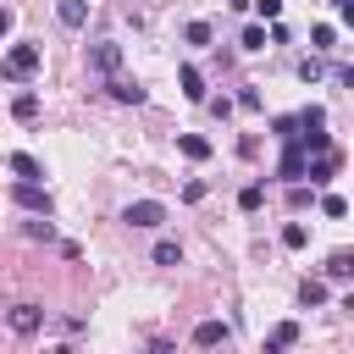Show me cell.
Masks as SVG:
<instances>
[{
    "mask_svg": "<svg viewBox=\"0 0 354 354\" xmlns=\"http://www.w3.org/2000/svg\"><path fill=\"white\" fill-rule=\"evenodd\" d=\"M39 44H11L6 55H0V77H11V83H28L33 72H39Z\"/></svg>",
    "mask_w": 354,
    "mask_h": 354,
    "instance_id": "obj_1",
    "label": "cell"
},
{
    "mask_svg": "<svg viewBox=\"0 0 354 354\" xmlns=\"http://www.w3.org/2000/svg\"><path fill=\"white\" fill-rule=\"evenodd\" d=\"M122 221H127V227H160V221H166V205H160V199H133V205L122 210Z\"/></svg>",
    "mask_w": 354,
    "mask_h": 354,
    "instance_id": "obj_2",
    "label": "cell"
},
{
    "mask_svg": "<svg viewBox=\"0 0 354 354\" xmlns=\"http://www.w3.org/2000/svg\"><path fill=\"white\" fill-rule=\"evenodd\" d=\"M17 205H22L28 216H50V194H44L39 183H17Z\"/></svg>",
    "mask_w": 354,
    "mask_h": 354,
    "instance_id": "obj_3",
    "label": "cell"
},
{
    "mask_svg": "<svg viewBox=\"0 0 354 354\" xmlns=\"http://www.w3.org/2000/svg\"><path fill=\"white\" fill-rule=\"evenodd\" d=\"M39 326H44V310H39V304H17V310H11V332H17V337H33Z\"/></svg>",
    "mask_w": 354,
    "mask_h": 354,
    "instance_id": "obj_4",
    "label": "cell"
},
{
    "mask_svg": "<svg viewBox=\"0 0 354 354\" xmlns=\"http://www.w3.org/2000/svg\"><path fill=\"white\" fill-rule=\"evenodd\" d=\"M299 343V321H277L271 332H266V354H288Z\"/></svg>",
    "mask_w": 354,
    "mask_h": 354,
    "instance_id": "obj_5",
    "label": "cell"
},
{
    "mask_svg": "<svg viewBox=\"0 0 354 354\" xmlns=\"http://www.w3.org/2000/svg\"><path fill=\"white\" fill-rule=\"evenodd\" d=\"M88 66H94V72H116V66H122V44H111V39H100V44L88 50Z\"/></svg>",
    "mask_w": 354,
    "mask_h": 354,
    "instance_id": "obj_6",
    "label": "cell"
},
{
    "mask_svg": "<svg viewBox=\"0 0 354 354\" xmlns=\"http://www.w3.org/2000/svg\"><path fill=\"white\" fill-rule=\"evenodd\" d=\"M304 166H310V155H304L299 144H288V155H282V166H277V177H288V183H299V177H304Z\"/></svg>",
    "mask_w": 354,
    "mask_h": 354,
    "instance_id": "obj_7",
    "label": "cell"
},
{
    "mask_svg": "<svg viewBox=\"0 0 354 354\" xmlns=\"http://www.w3.org/2000/svg\"><path fill=\"white\" fill-rule=\"evenodd\" d=\"M304 177H310V183H315V188H326V183H332V177H337V149H326V155H321V160H315V166H304Z\"/></svg>",
    "mask_w": 354,
    "mask_h": 354,
    "instance_id": "obj_8",
    "label": "cell"
},
{
    "mask_svg": "<svg viewBox=\"0 0 354 354\" xmlns=\"http://www.w3.org/2000/svg\"><path fill=\"white\" fill-rule=\"evenodd\" d=\"M194 343H199V348H221V343H227V321H199V326H194Z\"/></svg>",
    "mask_w": 354,
    "mask_h": 354,
    "instance_id": "obj_9",
    "label": "cell"
},
{
    "mask_svg": "<svg viewBox=\"0 0 354 354\" xmlns=\"http://www.w3.org/2000/svg\"><path fill=\"white\" fill-rule=\"evenodd\" d=\"M111 100H122V105H144L149 94H144L133 77H111Z\"/></svg>",
    "mask_w": 354,
    "mask_h": 354,
    "instance_id": "obj_10",
    "label": "cell"
},
{
    "mask_svg": "<svg viewBox=\"0 0 354 354\" xmlns=\"http://www.w3.org/2000/svg\"><path fill=\"white\" fill-rule=\"evenodd\" d=\"M6 166H11V171H17V177H22V183H44V166H39V160H33V155H22V149H17V155H11V160H6Z\"/></svg>",
    "mask_w": 354,
    "mask_h": 354,
    "instance_id": "obj_11",
    "label": "cell"
},
{
    "mask_svg": "<svg viewBox=\"0 0 354 354\" xmlns=\"http://www.w3.org/2000/svg\"><path fill=\"white\" fill-rule=\"evenodd\" d=\"M55 17H61V28H83L88 22V6L83 0H55Z\"/></svg>",
    "mask_w": 354,
    "mask_h": 354,
    "instance_id": "obj_12",
    "label": "cell"
},
{
    "mask_svg": "<svg viewBox=\"0 0 354 354\" xmlns=\"http://www.w3.org/2000/svg\"><path fill=\"white\" fill-rule=\"evenodd\" d=\"M11 116L17 122H39V94H17L11 100Z\"/></svg>",
    "mask_w": 354,
    "mask_h": 354,
    "instance_id": "obj_13",
    "label": "cell"
},
{
    "mask_svg": "<svg viewBox=\"0 0 354 354\" xmlns=\"http://www.w3.org/2000/svg\"><path fill=\"white\" fill-rule=\"evenodd\" d=\"M177 149H183L188 160H205V155H210V138H199V133H183V138H177Z\"/></svg>",
    "mask_w": 354,
    "mask_h": 354,
    "instance_id": "obj_14",
    "label": "cell"
},
{
    "mask_svg": "<svg viewBox=\"0 0 354 354\" xmlns=\"http://www.w3.org/2000/svg\"><path fill=\"white\" fill-rule=\"evenodd\" d=\"M348 271H354V254H348V249H337V254L326 260V277H332V282H348Z\"/></svg>",
    "mask_w": 354,
    "mask_h": 354,
    "instance_id": "obj_15",
    "label": "cell"
},
{
    "mask_svg": "<svg viewBox=\"0 0 354 354\" xmlns=\"http://www.w3.org/2000/svg\"><path fill=\"white\" fill-rule=\"evenodd\" d=\"M177 77H183V94H188V100H205V77H199L194 66H183Z\"/></svg>",
    "mask_w": 354,
    "mask_h": 354,
    "instance_id": "obj_16",
    "label": "cell"
},
{
    "mask_svg": "<svg viewBox=\"0 0 354 354\" xmlns=\"http://www.w3.org/2000/svg\"><path fill=\"white\" fill-rule=\"evenodd\" d=\"M177 260H183V243L160 238V243H155V266H177Z\"/></svg>",
    "mask_w": 354,
    "mask_h": 354,
    "instance_id": "obj_17",
    "label": "cell"
},
{
    "mask_svg": "<svg viewBox=\"0 0 354 354\" xmlns=\"http://www.w3.org/2000/svg\"><path fill=\"white\" fill-rule=\"evenodd\" d=\"M271 133H277L282 144H293V138H299V116H277V122H271Z\"/></svg>",
    "mask_w": 354,
    "mask_h": 354,
    "instance_id": "obj_18",
    "label": "cell"
},
{
    "mask_svg": "<svg viewBox=\"0 0 354 354\" xmlns=\"http://www.w3.org/2000/svg\"><path fill=\"white\" fill-rule=\"evenodd\" d=\"M282 243H288V249H304V243H310V227L288 221V227H282Z\"/></svg>",
    "mask_w": 354,
    "mask_h": 354,
    "instance_id": "obj_19",
    "label": "cell"
},
{
    "mask_svg": "<svg viewBox=\"0 0 354 354\" xmlns=\"http://www.w3.org/2000/svg\"><path fill=\"white\" fill-rule=\"evenodd\" d=\"M238 44H243V50H266V28H260V22H249V28H243V39H238Z\"/></svg>",
    "mask_w": 354,
    "mask_h": 354,
    "instance_id": "obj_20",
    "label": "cell"
},
{
    "mask_svg": "<svg viewBox=\"0 0 354 354\" xmlns=\"http://www.w3.org/2000/svg\"><path fill=\"white\" fill-rule=\"evenodd\" d=\"M238 205H243V210H260V205H266V188H260V183H249V188L238 194Z\"/></svg>",
    "mask_w": 354,
    "mask_h": 354,
    "instance_id": "obj_21",
    "label": "cell"
},
{
    "mask_svg": "<svg viewBox=\"0 0 354 354\" xmlns=\"http://www.w3.org/2000/svg\"><path fill=\"white\" fill-rule=\"evenodd\" d=\"M22 232H28V238H55V227H50V216H33V221H22Z\"/></svg>",
    "mask_w": 354,
    "mask_h": 354,
    "instance_id": "obj_22",
    "label": "cell"
},
{
    "mask_svg": "<svg viewBox=\"0 0 354 354\" xmlns=\"http://www.w3.org/2000/svg\"><path fill=\"white\" fill-rule=\"evenodd\" d=\"M299 299H304V304H326V282H315V277H310V282L299 288Z\"/></svg>",
    "mask_w": 354,
    "mask_h": 354,
    "instance_id": "obj_23",
    "label": "cell"
},
{
    "mask_svg": "<svg viewBox=\"0 0 354 354\" xmlns=\"http://www.w3.org/2000/svg\"><path fill=\"white\" fill-rule=\"evenodd\" d=\"M183 39H188V44H210V22H188Z\"/></svg>",
    "mask_w": 354,
    "mask_h": 354,
    "instance_id": "obj_24",
    "label": "cell"
},
{
    "mask_svg": "<svg viewBox=\"0 0 354 354\" xmlns=\"http://www.w3.org/2000/svg\"><path fill=\"white\" fill-rule=\"evenodd\" d=\"M321 210H326V216H348V199H343V194H321Z\"/></svg>",
    "mask_w": 354,
    "mask_h": 354,
    "instance_id": "obj_25",
    "label": "cell"
},
{
    "mask_svg": "<svg viewBox=\"0 0 354 354\" xmlns=\"http://www.w3.org/2000/svg\"><path fill=\"white\" fill-rule=\"evenodd\" d=\"M249 6L260 11V22H277V17H282V0H249Z\"/></svg>",
    "mask_w": 354,
    "mask_h": 354,
    "instance_id": "obj_26",
    "label": "cell"
},
{
    "mask_svg": "<svg viewBox=\"0 0 354 354\" xmlns=\"http://www.w3.org/2000/svg\"><path fill=\"white\" fill-rule=\"evenodd\" d=\"M310 39H315V50H332V39H337V28H332V22H321V28L310 33Z\"/></svg>",
    "mask_w": 354,
    "mask_h": 354,
    "instance_id": "obj_27",
    "label": "cell"
},
{
    "mask_svg": "<svg viewBox=\"0 0 354 354\" xmlns=\"http://www.w3.org/2000/svg\"><path fill=\"white\" fill-rule=\"evenodd\" d=\"M299 77H304V83H315V77H321V61H315V55H304V61H299Z\"/></svg>",
    "mask_w": 354,
    "mask_h": 354,
    "instance_id": "obj_28",
    "label": "cell"
},
{
    "mask_svg": "<svg viewBox=\"0 0 354 354\" xmlns=\"http://www.w3.org/2000/svg\"><path fill=\"white\" fill-rule=\"evenodd\" d=\"M238 105H249V111H254V105H260V88H254V83H243V88H238Z\"/></svg>",
    "mask_w": 354,
    "mask_h": 354,
    "instance_id": "obj_29",
    "label": "cell"
},
{
    "mask_svg": "<svg viewBox=\"0 0 354 354\" xmlns=\"http://www.w3.org/2000/svg\"><path fill=\"white\" fill-rule=\"evenodd\" d=\"M332 6H337V17H343V22H354V0H332Z\"/></svg>",
    "mask_w": 354,
    "mask_h": 354,
    "instance_id": "obj_30",
    "label": "cell"
},
{
    "mask_svg": "<svg viewBox=\"0 0 354 354\" xmlns=\"http://www.w3.org/2000/svg\"><path fill=\"white\" fill-rule=\"evenodd\" d=\"M149 354H177V348L171 343H149Z\"/></svg>",
    "mask_w": 354,
    "mask_h": 354,
    "instance_id": "obj_31",
    "label": "cell"
},
{
    "mask_svg": "<svg viewBox=\"0 0 354 354\" xmlns=\"http://www.w3.org/2000/svg\"><path fill=\"white\" fill-rule=\"evenodd\" d=\"M6 28H11V11H6V6H0V39H6Z\"/></svg>",
    "mask_w": 354,
    "mask_h": 354,
    "instance_id": "obj_32",
    "label": "cell"
}]
</instances>
